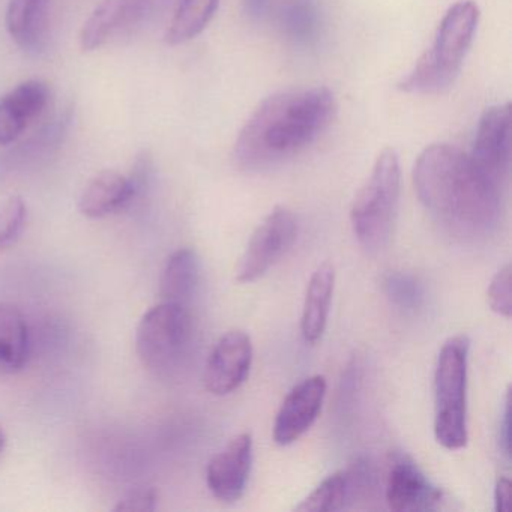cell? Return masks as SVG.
<instances>
[{"label": "cell", "mask_w": 512, "mask_h": 512, "mask_svg": "<svg viewBox=\"0 0 512 512\" xmlns=\"http://www.w3.org/2000/svg\"><path fill=\"white\" fill-rule=\"evenodd\" d=\"M413 185L424 208L460 236H485L502 214V190L451 145L428 146L413 167Z\"/></svg>", "instance_id": "6da1fadb"}, {"label": "cell", "mask_w": 512, "mask_h": 512, "mask_svg": "<svg viewBox=\"0 0 512 512\" xmlns=\"http://www.w3.org/2000/svg\"><path fill=\"white\" fill-rule=\"evenodd\" d=\"M337 104L326 88L290 89L271 95L245 122L233 149L235 163L260 172L304 151L334 121Z\"/></svg>", "instance_id": "7a4b0ae2"}, {"label": "cell", "mask_w": 512, "mask_h": 512, "mask_svg": "<svg viewBox=\"0 0 512 512\" xmlns=\"http://www.w3.org/2000/svg\"><path fill=\"white\" fill-rule=\"evenodd\" d=\"M479 8L472 0H461L449 8L440 22L433 46L401 80L398 88L407 94H442L454 85L473 43Z\"/></svg>", "instance_id": "3957f363"}, {"label": "cell", "mask_w": 512, "mask_h": 512, "mask_svg": "<svg viewBox=\"0 0 512 512\" xmlns=\"http://www.w3.org/2000/svg\"><path fill=\"white\" fill-rule=\"evenodd\" d=\"M401 170L397 152L386 148L376 158L367 182L356 194L350 211L353 233L368 253L388 245L400 203Z\"/></svg>", "instance_id": "277c9868"}, {"label": "cell", "mask_w": 512, "mask_h": 512, "mask_svg": "<svg viewBox=\"0 0 512 512\" xmlns=\"http://www.w3.org/2000/svg\"><path fill=\"white\" fill-rule=\"evenodd\" d=\"M467 359L469 340L464 335L449 338L434 373V436L449 451L467 443Z\"/></svg>", "instance_id": "5b68a950"}, {"label": "cell", "mask_w": 512, "mask_h": 512, "mask_svg": "<svg viewBox=\"0 0 512 512\" xmlns=\"http://www.w3.org/2000/svg\"><path fill=\"white\" fill-rule=\"evenodd\" d=\"M193 337V323L185 305L161 302L140 320L136 350L140 361L155 374H169L184 361Z\"/></svg>", "instance_id": "8992f818"}, {"label": "cell", "mask_w": 512, "mask_h": 512, "mask_svg": "<svg viewBox=\"0 0 512 512\" xmlns=\"http://www.w3.org/2000/svg\"><path fill=\"white\" fill-rule=\"evenodd\" d=\"M298 236V221L290 209L277 206L254 230L236 266L239 283H253L266 274L292 247Z\"/></svg>", "instance_id": "52a82bcc"}, {"label": "cell", "mask_w": 512, "mask_h": 512, "mask_svg": "<svg viewBox=\"0 0 512 512\" xmlns=\"http://www.w3.org/2000/svg\"><path fill=\"white\" fill-rule=\"evenodd\" d=\"M470 158L479 170L503 190L511 173V104H499L485 110L479 119Z\"/></svg>", "instance_id": "ba28073f"}, {"label": "cell", "mask_w": 512, "mask_h": 512, "mask_svg": "<svg viewBox=\"0 0 512 512\" xmlns=\"http://www.w3.org/2000/svg\"><path fill=\"white\" fill-rule=\"evenodd\" d=\"M253 343L241 329L226 332L215 344L205 367V386L211 394L229 395L239 388L250 373Z\"/></svg>", "instance_id": "9c48e42d"}, {"label": "cell", "mask_w": 512, "mask_h": 512, "mask_svg": "<svg viewBox=\"0 0 512 512\" xmlns=\"http://www.w3.org/2000/svg\"><path fill=\"white\" fill-rule=\"evenodd\" d=\"M389 508L398 512L430 511L442 500V491L406 454H394L385 488Z\"/></svg>", "instance_id": "30bf717a"}, {"label": "cell", "mask_w": 512, "mask_h": 512, "mask_svg": "<svg viewBox=\"0 0 512 512\" xmlns=\"http://www.w3.org/2000/svg\"><path fill=\"white\" fill-rule=\"evenodd\" d=\"M326 395L323 376L302 380L284 398L274 422V440L281 446L292 445L301 439L316 422Z\"/></svg>", "instance_id": "8fae6325"}, {"label": "cell", "mask_w": 512, "mask_h": 512, "mask_svg": "<svg viewBox=\"0 0 512 512\" xmlns=\"http://www.w3.org/2000/svg\"><path fill=\"white\" fill-rule=\"evenodd\" d=\"M253 464V439L242 433L233 437L223 451L209 461L206 482L209 490L221 502L241 499L250 478Z\"/></svg>", "instance_id": "7c38bea8"}, {"label": "cell", "mask_w": 512, "mask_h": 512, "mask_svg": "<svg viewBox=\"0 0 512 512\" xmlns=\"http://www.w3.org/2000/svg\"><path fill=\"white\" fill-rule=\"evenodd\" d=\"M151 7V0H104L92 11L80 31V47L94 52L115 35L139 25Z\"/></svg>", "instance_id": "4fadbf2b"}, {"label": "cell", "mask_w": 512, "mask_h": 512, "mask_svg": "<svg viewBox=\"0 0 512 512\" xmlns=\"http://www.w3.org/2000/svg\"><path fill=\"white\" fill-rule=\"evenodd\" d=\"M50 89L41 80H28L0 98V146L16 142L49 106Z\"/></svg>", "instance_id": "5bb4252c"}, {"label": "cell", "mask_w": 512, "mask_h": 512, "mask_svg": "<svg viewBox=\"0 0 512 512\" xmlns=\"http://www.w3.org/2000/svg\"><path fill=\"white\" fill-rule=\"evenodd\" d=\"M136 197L130 178L104 170L89 181L79 200V209L85 217L104 218L127 208Z\"/></svg>", "instance_id": "9a60e30c"}, {"label": "cell", "mask_w": 512, "mask_h": 512, "mask_svg": "<svg viewBox=\"0 0 512 512\" xmlns=\"http://www.w3.org/2000/svg\"><path fill=\"white\" fill-rule=\"evenodd\" d=\"M335 271L331 263H323L311 275L305 292L301 317V334L305 343L314 344L322 338L331 311Z\"/></svg>", "instance_id": "2e32d148"}, {"label": "cell", "mask_w": 512, "mask_h": 512, "mask_svg": "<svg viewBox=\"0 0 512 512\" xmlns=\"http://www.w3.org/2000/svg\"><path fill=\"white\" fill-rule=\"evenodd\" d=\"M7 29L26 52H40L49 34V0H10Z\"/></svg>", "instance_id": "e0dca14e"}, {"label": "cell", "mask_w": 512, "mask_h": 512, "mask_svg": "<svg viewBox=\"0 0 512 512\" xmlns=\"http://www.w3.org/2000/svg\"><path fill=\"white\" fill-rule=\"evenodd\" d=\"M200 280V262L196 251L182 248L167 259L160 280L163 302L185 305L196 295Z\"/></svg>", "instance_id": "ac0fdd59"}, {"label": "cell", "mask_w": 512, "mask_h": 512, "mask_svg": "<svg viewBox=\"0 0 512 512\" xmlns=\"http://www.w3.org/2000/svg\"><path fill=\"white\" fill-rule=\"evenodd\" d=\"M29 329L13 305L0 304V376L19 373L29 358Z\"/></svg>", "instance_id": "d6986e66"}, {"label": "cell", "mask_w": 512, "mask_h": 512, "mask_svg": "<svg viewBox=\"0 0 512 512\" xmlns=\"http://www.w3.org/2000/svg\"><path fill=\"white\" fill-rule=\"evenodd\" d=\"M278 22L284 37L295 46L310 47L319 40L322 14L317 0H284Z\"/></svg>", "instance_id": "ffe728a7"}, {"label": "cell", "mask_w": 512, "mask_h": 512, "mask_svg": "<svg viewBox=\"0 0 512 512\" xmlns=\"http://www.w3.org/2000/svg\"><path fill=\"white\" fill-rule=\"evenodd\" d=\"M220 0H181L167 26L164 41L169 46H181L205 31L217 13Z\"/></svg>", "instance_id": "44dd1931"}, {"label": "cell", "mask_w": 512, "mask_h": 512, "mask_svg": "<svg viewBox=\"0 0 512 512\" xmlns=\"http://www.w3.org/2000/svg\"><path fill=\"white\" fill-rule=\"evenodd\" d=\"M350 497V478L347 470H340L320 482L298 506L299 512H332L343 509Z\"/></svg>", "instance_id": "7402d4cb"}, {"label": "cell", "mask_w": 512, "mask_h": 512, "mask_svg": "<svg viewBox=\"0 0 512 512\" xmlns=\"http://www.w3.org/2000/svg\"><path fill=\"white\" fill-rule=\"evenodd\" d=\"M26 217L28 209L22 197H10L0 206V251L7 250L19 241L25 230Z\"/></svg>", "instance_id": "603a6c76"}, {"label": "cell", "mask_w": 512, "mask_h": 512, "mask_svg": "<svg viewBox=\"0 0 512 512\" xmlns=\"http://www.w3.org/2000/svg\"><path fill=\"white\" fill-rule=\"evenodd\" d=\"M512 268L511 263L503 266L488 286L487 301L491 310L509 319L512 313Z\"/></svg>", "instance_id": "cb8c5ba5"}, {"label": "cell", "mask_w": 512, "mask_h": 512, "mask_svg": "<svg viewBox=\"0 0 512 512\" xmlns=\"http://www.w3.org/2000/svg\"><path fill=\"white\" fill-rule=\"evenodd\" d=\"M386 292L389 298L406 310H415L422 301V289L415 278L409 275L392 274L386 278Z\"/></svg>", "instance_id": "d4e9b609"}, {"label": "cell", "mask_w": 512, "mask_h": 512, "mask_svg": "<svg viewBox=\"0 0 512 512\" xmlns=\"http://www.w3.org/2000/svg\"><path fill=\"white\" fill-rule=\"evenodd\" d=\"M158 494L155 488L142 487L134 488L130 493L125 494L118 505L115 506L116 512H149L157 509Z\"/></svg>", "instance_id": "484cf974"}, {"label": "cell", "mask_w": 512, "mask_h": 512, "mask_svg": "<svg viewBox=\"0 0 512 512\" xmlns=\"http://www.w3.org/2000/svg\"><path fill=\"white\" fill-rule=\"evenodd\" d=\"M509 395L511 392L506 391L505 395V409H503V421L500 424V443H502L503 452H505L506 457L509 458L511 455V400H509Z\"/></svg>", "instance_id": "4316f807"}, {"label": "cell", "mask_w": 512, "mask_h": 512, "mask_svg": "<svg viewBox=\"0 0 512 512\" xmlns=\"http://www.w3.org/2000/svg\"><path fill=\"white\" fill-rule=\"evenodd\" d=\"M494 499H496L497 512H509V509H511L512 485L508 478L497 479Z\"/></svg>", "instance_id": "83f0119b"}, {"label": "cell", "mask_w": 512, "mask_h": 512, "mask_svg": "<svg viewBox=\"0 0 512 512\" xmlns=\"http://www.w3.org/2000/svg\"><path fill=\"white\" fill-rule=\"evenodd\" d=\"M245 14L254 22L265 19L271 10V0H244Z\"/></svg>", "instance_id": "f1b7e54d"}, {"label": "cell", "mask_w": 512, "mask_h": 512, "mask_svg": "<svg viewBox=\"0 0 512 512\" xmlns=\"http://www.w3.org/2000/svg\"><path fill=\"white\" fill-rule=\"evenodd\" d=\"M5 446V433L2 428H0V454H2V451H4Z\"/></svg>", "instance_id": "f546056e"}]
</instances>
